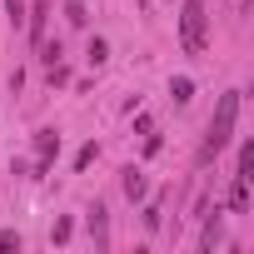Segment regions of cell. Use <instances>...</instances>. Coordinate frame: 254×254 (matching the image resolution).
I'll return each instance as SVG.
<instances>
[{
	"instance_id": "obj_13",
	"label": "cell",
	"mask_w": 254,
	"mask_h": 254,
	"mask_svg": "<svg viewBox=\"0 0 254 254\" xmlns=\"http://www.w3.org/2000/svg\"><path fill=\"white\" fill-rule=\"evenodd\" d=\"M10 249H20V234L15 229H0V254H10Z\"/></svg>"
},
{
	"instance_id": "obj_2",
	"label": "cell",
	"mask_w": 254,
	"mask_h": 254,
	"mask_svg": "<svg viewBox=\"0 0 254 254\" xmlns=\"http://www.w3.org/2000/svg\"><path fill=\"white\" fill-rule=\"evenodd\" d=\"M180 45L185 55H204V0H180Z\"/></svg>"
},
{
	"instance_id": "obj_11",
	"label": "cell",
	"mask_w": 254,
	"mask_h": 254,
	"mask_svg": "<svg viewBox=\"0 0 254 254\" xmlns=\"http://www.w3.org/2000/svg\"><path fill=\"white\" fill-rule=\"evenodd\" d=\"M85 55H90V65H105V60H110V45H105V40H90Z\"/></svg>"
},
{
	"instance_id": "obj_17",
	"label": "cell",
	"mask_w": 254,
	"mask_h": 254,
	"mask_svg": "<svg viewBox=\"0 0 254 254\" xmlns=\"http://www.w3.org/2000/svg\"><path fill=\"white\" fill-rule=\"evenodd\" d=\"M40 60H45V65H55V60H60V40H55V45H40Z\"/></svg>"
},
{
	"instance_id": "obj_10",
	"label": "cell",
	"mask_w": 254,
	"mask_h": 254,
	"mask_svg": "<svg viewBox=\"0 0 254 254\" xmlns=\"http://www.w3.org/2000/svg\"><path fill=\"white\" fill-rule=\"evenodd\" d=\"M65 20H70V25L80 30V25H85L90 15H85V5H80V0H65Z\"/></svg>"
},
{
	"instance_id": "obj_12",
	"label": "cell",
	"mask_w": 254,
	"mask_h": 254,
	"mask_svg": "<svg viewBox=\"0 0 254 254\" xmlns=\"http://www.w3.org/2000/svg\"><path fill=\"white\" fill-rule=\"evenodd\" d=\"M160 214H165V209H160V199H155V204H145V229H150V234L160 229Z\"/></svg>"
},
{
	"instance_id": "obj_4",
	"label": "cell",
	"mask_w": 254,
	"mask_h": 254,
	"mask_svg": "<svg viewBox=\"0 0 254 254\" xmlns=\"http://www.w3.org/2000/svg\"><path fill=\"white\" fill-rule=\"evenodd\" d=\"M229 209H234V214L249 209V180H244V175H234V185H229Z\"/></svg>"
},
{
	"instance_id": "obj_8",
	"label": "cell",
	"mask_w": 254,
	"mask_h": 254,
	"mask_svg": "<svg viewBox=\"0 0 254 254\" xmlns=\"http://www.w3.org/2000/svg\"><path fill=\"white\" fill-rule=\"evenodd\" d=\"M239 175H244V180H254V140H244V145H239Z\"/></svg>"
},
{
	"instance_id": "obj_7",
	"label": "cell",
	"mask_w": 254,
	"mask_h": 254,
	"mask_svg": "<svg viewBox=\"0 0 254 254\" xmlns=\"http://www.w3.org/2000/svg\"><path fill=\"white\" fill-rule=\"evenodd\" d=\"M170 95H175V105H190V100H194V80H190V75L170 80Z\"/></svg>"
},
{
	"instance_id": "obj_9",
	"label": "cell",
	"mask_w": 254,
	"mask_h": 254,
	"mask_svg": "<svg viewBox=\"0 0 254 254\" xmlns=\"http://www.w3.org/2000/svg\"><path fill=\"white\" fill-rule=\"evenodd\" d=\"M199 244H204V249H214V244H219V209H214V219H204V234H199Z\"/></svg>"
},
{
	"instance_id": "obj_1",
	"label": "cell",
	"mask_w": 254,
	"mask_h": 254,
	"mask_svg": "<svg viewBox=\"0 0 254 254\" xmlns=\"http://www.w3.org/2000/svg\"><path fill=\"white\" fill-rule=\"evenodd\" d=\"M234 120H239V90H224L219 105H214V120H209V135L199 145V165H209L229 140H234Z\"/></svg>"
},
{
	"instance_id": "obj_15",
	"label": "cell",
	"mask_w": 254,
	"mask_h": 254,
	"mask_svg": "<svg viewBox=\"0 0 254 254\" xmlns=\"http://www.w3.org/2000/svg\"><path fill=\"white\" fill-rule=\"evenodd\" d=\"M95 155H100V150H95V145H85V150L75 155V170H90V165H95Z\"/></svg>"
},
{
	"instance_id": "obj_3",
	"label": "cell",
	"mask_w": 254,
	"mask_h": 254,
	"mask_svg": "<svg viewBox=\"0 0 254 254\" xmlns=\"http://www.w3.org/2000/svg\"><path fill=\"white\" fill-rule=\"evenodd\" d=\"M55 155H60V135H55V130H40V135H35V170L45 175Z\"/></svg>"
},
{
	"instance_id": "obj_5",
	"label": "cell",
	"mask_w": 254,
	"mask_h": 254,
	"mask_svg": "<svg viewBox=\"0 0 254 254\" xmlns=\"http://www.w3.org/2000/svg\"><path fill=\"white\" fill-rule=\"evenodd\" d=\"M90 234H95V244H100V249L110 244V219H105V204H95V209H90Z\"/></svg>"
},
{
	"instance_id": "obj_14",
	"label": "cell",
	"mask_w": 254,
	"mask_h": 254,
	"mask_svg": "<svg viewBox=\"0 0 254 254\" xmlns=\"http://www.w3.org/2000/svg\"><path fill=\"white\" fill-rule=\"evenodd\" d=\"M5 10H10V25H25V0H5Z\"/></svg>"
},
{
	"instance_id": "obj_6",
	"label": "cell",
	"mask_w": 254,
	"mask_h": 254,
	"mask_svg": "<svg viewBox=\"0 0 254 254\" xmlns=\"http://www.w3.org/2000/svg\"><path fill=\"white\" fill-rule=\"evenodd\" d=\"M145 190H150V185H145V170L130 165V170H125V194H130V199H145Z\"/></svg>"
},
{
	"instance_id": "obj_16",
	"label": "cell",
	"mask_w": 254,
	"mask_h": 254,
	"mask_svg": "<svg viewBox=\"0 0 254 254\" xmlns=\"http://www.w3.org/2000/svg\"><path fill=\"white\" fill-rule=\"evenodd\" d=\"M70 234H75V224H70V219H55V234H50V239H55V244H65Z\"/></svg>"
}]
</instances>
